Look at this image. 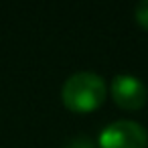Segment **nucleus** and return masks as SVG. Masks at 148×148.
I'll return each instance as SVG.
<instances>
[{"mask_svg":"<svg viewBox=\"0 0 148 148\" xmlns=\"http://www.w3.org/2000/svg\"><path fill=\"white\" fill-rule=\"evenodd\" d=\"M61 99L71 112H91L99 108L106 99V81L93 71L73 73L61 87Z\"/></svg>","mask_w":148,"mask_h":148,"instance_id":"f257e3e1","label":"nucleus"},{"mask_svg":"<svg viewBox=\"0 0 148 148\" xmlns=\"http://www.w3.org/2000/svg\"><path fill=\"white\" fill-rule=\"evenodd\" d=\"M99 148H146L148 146V132L142 124L134 120H118L108 124L99 138Z\"/></svg>","mask_w":148,"mask_h":148,"instance_id":"f03ea898","label":"nucleus"},{"mask_svg":"<svg viewBox=\"0 0 148 148\" xmlns=\"http://www.w3.org/2000/svg\"><path fill=\"white\" fill-rule=\"evenodd\" d=\"M110 91H112L114 101L120 108H124V110H140L146 103V99H148L146 85L138 77H134L130 73L116 75L114 81H112Z\"/></svg>","mask_w":148,"mask_h":148,"instance_id":"7ed1b4c3","label":"nucleus"},{"mask_svg":"<svg viewBox=\"0 0 148 148\" xmlns=\"http://www.w3.org/2000/svg\"><path fill=\"white\" fill-rule=\"evenodd\" d=\"M134 14H136V21H138L144 29H148V0H142V2H138Z\"/></svg>","mask_w":148,"mask_h":148,"instance_id":"20e7f679","label":"nucleus"},{"mask_svg":"<svg viewBox=\"0 0 148 148\" xmlns=\"http://www.w3.org/2000/svg\"><path fill=\"white\" fill-rule=\"evenodd\" d=\"M65 148H95V144H93L87 136H77V138H73Z\"/></svg>","mask_w":148,"mask_h":148,"instance_id":"39448f33","label":"nucleus"}]
</instances>
